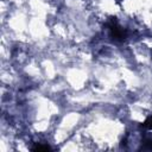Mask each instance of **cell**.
I'll use <instances>...</instances> for the list:
<instances>
[{"mask_svg": "<svg viewBox=\"0 0 152 152\" xmlns=\"http://www.w3.org/2000/svg\"><path fill=\"white\" fill-rule=\"evenodd\" d=\"M109 33H110V37L118 42H122L125 38H126V33L124 31V28H121L115 21H112L110 25H109Z\"/></svg>", "mask_w": 152, "mask_h": 152, "instance_id": "cell-1", "label": "cell"}, {"mask_svg": "<svg viewBox=\"0 0 152 152\" xmlns=\"http://www.w3.org/2000/svg\"><path fill=\"white\" fill-rule=\"evenodd\" d=\"M31 150H32V151H49V150H51V147H50L49 145L37 144V145H36V146H33Z\"/></svg>", "mask_w": 152, "mask_h": 152, "instance_id": "cell-2", "label": "cell"}, {"mask_svg": "<svg viewBox=\"0 0 152 152\" xmlns=\"http://www.w3.org/2000/svg\"><path fill=\"white\" fill-rule=\"evenodd\" d=\"M142 147L147 150H152V138H146L142 141Z\"/></svg>", "mask_w": 152, "mask_h": 152, "instance_id": "cell-3", "label": "cell"}, {"mask_svg": "<svg viewBox=\"0 0 152 152\" xmlns=\"http://www.w3.org/2000/svg\"><path fill=\"white\" fill-rule=\"evenodd\" d=\"M142 127L152 129V115H151V116H148V118L146 119V121H145V122L142 124Z\"/></svg>", "mask_w": 152, "mask_h": 152, "instance_id": "cell-4", "label": "cell"}]
</instances>
